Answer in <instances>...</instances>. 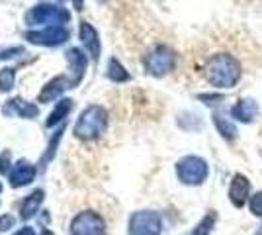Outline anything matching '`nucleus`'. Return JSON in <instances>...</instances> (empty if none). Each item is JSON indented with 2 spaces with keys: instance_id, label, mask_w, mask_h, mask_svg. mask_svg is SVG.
<instances>
[{
  "instance_id": "1",
  "label": "nucleus",
  "mask_w": 262,
  "mask_h": 235,
  "mask_svg": "<svg viewBox=\"0 0 262 235\" xmlns=\"http://www.w3.org/2000/svg\"><path fill=\"white\" fill-rule=\"evenodd\" d=\"M204 75L209 84H213L215 89H233L239 82L243 71H241V63L233 55L217 53L206 63Z\"/></svg>"
},
{
  "instance_id": "2",
  "label": "nucleus",
  "mask_w": 262,
  "mask_h": 235,
  "mask_svg": "<svg viewBox=\"0 0 262 235\" xmlns=\"http://www.w3.org/2000/svg\"><path fill=\"white\" fill-rule=\"evenodd\" d=\"M106 130H108L106 108L100 104H90L80 112L77 123L73 127V134L80 141H94L106 134Z\"/></svg>"
},
{
  "instance_id": "3",
  "label": "nucleus",
  "mask_w": 262,
  "mask_h": 235,
  "mask_svg": "<svg viewBox=\"0 0 262 235\" xmlns=\"http://www.w3.org/2000/svg\"><path fill=\"white\" fill-rule=\"evenodd\" d=\"M24 22L30 28L45 26V24L47 28H65V24L71 22V12L57 2H39L26 12Z\"/></svg>"
},
{
  "instance_id": "4",
  "label": "nucleus",
  "mask_w": 262,
  "mask_h": 235,
  "mask_svg": "<svg viewBox=\"0 0 262 235\" xmlns=\"http://www.w3.org/2000/svg\"><path fill=\"white\" fill-rule=\"evenodd\" d=\"M208 163L196 155H188L182 157L178 163H176V177L182 184L188 186H198L202 184L204 180L208 179Z\"/></svg>"
},
{
  "instance_id": "5",
  "label": "nucleus",
  "mask_w": 262,
  "mask_h": 235,
  "mask_svg": "<svg viewBox=\"0 0 262 235\" xmlns=\"http://www.w3.org/2000/svg\"><path fill=\"white\" fill-rule=\"evenodd\" d=\"M143 65H145V71L153 77H164L168 75L176 65V53L166 47V45H157L153 47L145 59H143Z\"/></svg>"
},
{
  "instance_id": "6",
  "label": "nucleus",
  "mask_w": 262,
  "mask_h": 235,
  "mask_svg": "<svg viewBox=\"0 0 262 235\" xmlns=\"http://www.w3.org/2000/svg\"><path fill=\"white\" fill-rule=\"evenodd\" d=\"M163 233V218L153 210H139L131 213L127 224V235H161Z\"/></svg>"
},
{
  "instance_id": "7",
  "label": "nucleus",
  "mask_w": 262,
  "mask_h": 235,
  "mask_svg": "<svg viewBox=\"0 0 262 235\" xmlns=\"http://www.w3.org/2000/svg\"><path fill=\"white\" fill-rule=\"evenodd\" d=\"M69 231L71 235H106V222L98 212L84 210L71 220Z\"/></svg>"
},
{
  "instance_id": "8",
  "label": "nucleus",
  "mask_w": 262,
  "mask_h": 235,
  "mask_svg": "<svg viewBox=\"0 0 262 235\" xmlns=\"http://www.w3.org/2000/svg\"><path fill=\"white\" fill-rule=\"evenodd\" d=\"M71 37L69 28H43V30H28L24 34V39H28L33 45L43 47H57L63 45Z\"/></svg>"
},
{
  "instance_id": "9",
  "label": "nucleus",
  "mask_w": 262,
  "mask_h": 235,
  "mask_svg": "<svg viewBox=\"0 0 262 235\" xmlns=\"http://www.w3.org/2000/svg\"><path fill=\"white\" fill-rule=\"evenodd\" d=\"M65 57H67V65H69V78H71L73 89H75V87H78L82 82V78L86 75L88 57L78 47H71L65 53Z\"/></svg>"
},
{
  "instance_id": "10",
  "label": "nucleus",
  "mask_w": 262,
  "mask_h": 235,
  "mask_svg": "<svg viewBox=\"0 0 262 235\" xmlns=\"http://www.w3.org/2000/svg\"><path fill=\"white\" fill-rule=\"evenodd\" d=\"M35 175H37V167L32 165L28 159H20L18 163L12 165V170L10 175H8V182H10L12 188H22V186L32 184Z\"/></svg>"
},
{
  "instance_id": "11",
  "label": "nucleus",
  "mask_w": 262,
  "mask_h": 235,
  "mask_svg": "<svg viewBox=\"0 0 262 235\" xmlns=\"http://www.w3.org/2000/svg\"><path fill=\"white\" fill-rule=\"evenodd\" d=\"M69 89H73V82H71L69 75H57V77H53L43 84L41 92L37 94V102L47 104V102H53L57 98L61 100V94Z\"/></svg>"
},
{
  "instance_id": "12",
  "label": "nucleus",
  "mask_w": 262,
  "mask_h": 235,
  "mask_svg": "<svg viewBox=\"0 0 262 235\" xmlns=\"http://www.w3.org/2000/svg\"><path fill=\"white\" fill-rule=\"evenodd\" d=\"M2 112H4V116H12V118L33 120V118L39 116V108L33 102H28L26 98H22V96H14L4 104Z\"/></svg>"
},
{
  "instance_id": "13",
  "label": "nucleus",
  "mask_w": 262,
  "mask_h": 235,
  "mask_svg": "<svg viewBox=\"0 0 262 235\" xmlns=\"http://www.w3.org/2000/svg\"><path fill=\"white\" fill-rule=\"evenodd\" d=\"M78 37H80V41L84 45V49H86V53L90 55V59L98 61L102 45H100V35H98V32L94 30V26L82 20L80 26H78Z\"/></svg>"
},
{
  "instance_id": "14",
  "label": "nucleus",
  "mask_w": 262,
  "mask_h": 235,
  "mask_svg": "<svg viewBox=\"0 0 262 235\" xmlns=\"http://www.w3.org/2000/svg\"><path fill=\"white\" fill-rule=\"evenodd\" d=\"M43 200H45L43 188H35V190H32L26 198H24L22 204H20V218H22L24 222H30L32 218L37 216Z\"/></svg>"
},
{
  "instance_id": "15",
  "label": "nucleus",
  "mask_w": 262,
  "mask_h": 235,
  "mask_svg": "<svg viewBox=\"0 0 262 235\" xmlns=\"http://www.w3.org/2000/svg\"><path fill=\"white\" fill-rule=\"evenodd\" d=\"M249 190H251V182L245 175H235L231 180L229 186V200L233 202V206H245V202L249 198Z\"/></svg>"
},
{
  "instance_id": "16",
  "label": "nucleus",
  "mask_w": 262,
  "mask_h": 235,
  "mask_svg": "<svg viewBox=\"0 0 262 235\" xmlns=\"http://www.w3.org/2000/svg\"><path fill=\"white\" fill-rule=\"evenodd\" d=\"M258 114V104L252 100V98H241L233 108H231V116L239 122L251 123Z\"/></svg>"
},
{
  "instance_id": "17",
  "label": "nucleus",
  "mask_w": 262,
  "mask_h": 235,
  "mask_svg": "<svg viewBox=\"0 0 262 235\" xmlns=\"http://www.w3.org/2000/svg\"><path fill=\"white\" fill-rule=\"evenodd\" d=\"M73 108H75V100H71V98H61V100L53 106L49 118L45 120V127H55V125L63 123L65 118H69V114L73 112Z\"/></svg>"
},
{
  "instance_id": "18",
  "label": "nucleus",
  "mask_w": 262,
  "mask_h": 235,
  "mask_svg": "<svg viewBox=\"0 0 262 235\" xmlns=\"http://www.w3.org/2000/svg\"><path fill=\"white\" fill-rule=\"evenodd\" d=\"M63 134H65V125H61L57 132H53V137L49 139V145H47V149H45V153L41 155V159H39V163H37V170H43L51 161L55 159V155H57V145H59V141H61V137H63Z\"/></svg>"
},
{
  "instance_id": "19",
  "label": "nucleus",
  "mask_w": 262,
  "mask_h": 235,
  "mask_svg": "<svg viewBox=\"0 0 262 235\" xmlns=\"http://www.w3.org/2000/svg\"><path fill=\"white\" fill-rule=\"evenodd\" d=\"M213 123H215V127H217V132L221 134V137H223V139L233 141V139L237 137V130H235L233 122H231L229 118H225L221 112L213 114Z\"/></svg>"
},
{
  "instance_id": "20",
  "label": "nucleus",
  "mask_w": 262,
  "mask_h": 235,
  "mask_svg": "<svg viewBox=\"0 0 262 235\" xmlns=\"http://www.w3.org/2000/svg\"><path fill=\"white\" fill-rule=\"evenodd\" d=\"M106 75L112 82H127L131 78V75L125 71V67L121 65L116 57H112L108 61V69H106Z\"/></svg>"
},
{
  "instance_id": "21",
  "label": "nucleus",
  "mask_w": 262,
  "mask_h": 235,
  "mask_svg": "<svg viewBox=\"0 0 262 235\" xmlns=\"http://www.w3.org/2000/svg\"><path fill=\"white\" fill-rule=\"evenodd\" d=\"M215 222H217V213L211 210V212H208L202 220H200V224L194 227V231H192L190 235H209L211 231H213Z\"/></svg>"
},
{
  "instance_id": "22",
  "label": "nucleus",
  "mask_w": 262,
  "mask_h": 235,
  "mask_svg": "<svg viewBox=\"0 0 262 235\" xmlns=\"http://www.w3.org/2000/svg\"><path fill=\"white\" fill-rule=\"evenodd\" d=\"M14 84H16V69H0V92H8L14 89Z\"/></svg>"
},
{
  "instance_id": "23",
  "label": "nucleus",
  "mask_w": 262,
  "mask_h": 235,
  "mask_svg": "<svg viewBox=\"0 0 262 235\" xmlns=\"http://www.w3.org/2000/svg\"><path fill=\"white\" fill-rule=\"evenodd\" d=\"M24 53H26V49H24L22 45L8 47V49H0V61H4V59H14V57L24 55Z\"/></svg>"
},
{
  "instance_id": "24",
  "label": "nucleus",
  "mask_w": 262,
  "mask_h": 235,
  "mask_svg": "<svg viewBox=\"0 0 262 235\" xmlns=\"http://www.w3.org/2000/svg\"><path fill=\"white\" fill-rule=\"evenodd\" d=\"M251 212L254 213V216L262 218V190L256 192L251 198Z\"/></svg>"
},
{
  "instance_id": "25",
  "label": "nucleus",
  "mask_w": 262,
  "mask_h": 235,
  "mask_svg": "<svg viewBox=\"0 0 262 235\" xmlns=\"http://www.w3.org/2000/svg\"><path fill=\"white\" fill-rule=\"evenodd\" d=\"M12 165H10V151L0 155V175H10Z\"/></svg>"
},
{
  "instance_id": "26",
  "label": "nucleus",
  "mask_w": 262,
  "mask_h": 235,
  "mask_svg": "<svg viewBox=\"0 0 262 235\" xmlns=\"http://www.w3.org/2000/svg\"><path fill=\"white\" fill-rule=\"evenodd\" d=\"M16 224V218L10 216V213H4V216H0V231H8L10 227H14Z\"/></svg>"
},
{
  "instance_id": "27",
  "label": "nucleus",
  "mask_w": 262,
  "mask_h": 235,
  "mask_svg": "<svg viewBox=\"0 0 262 235\" xmlns=\"http://www.w3.org/2000/svg\"><path fill=\"white\" fill-rule=\"evenodd\" d=\"M14 235H35V231H33V227H30V225H24L22 229L14 231Z\"/></svg>"
},
{
  "instance_id": "28",
  "label": "nucleus",
  "mask_w": 262,
  "mask_h": 235,
  "mask_svg": "<svg viewBox=\"0 0 262 235\" xmlns=\"http://www.w3.org/2000/svg\"><path fill=\"white\" fill-rule=\"evenodd\" d=\"M39 235H55L53 231H49V229H41V233Z\"/></svg>"
},
{
  "instance_id": "29",
  "label": "nucleus",
  "mask_w": 262,
  "mask_h": 235,
  "mask_svg": "<svg viewBox=\"0 0 262 235\" xmlns=\"http://www.w3.org/2000/svg\"><path fill=\"white\" fill-rule=\"evenodd\" d=\"M256 235H262V229H260V231H258V233H256Z\"/></svg>"
},
{
  "instance_id": "30",
  "label": "nucleus",
  "mask_w": 262,
  "mask_h": 235,
  "mask_svg": "<svg viewBox=\"0 0 262 235\" xmlns=\"http://www.w3.org/2000/svg\"><path fill=\"white\" fill-rule=\"evenodd\" d=\"M0 192H2V184H0Z\"/></svg>"
}]
</instances>
